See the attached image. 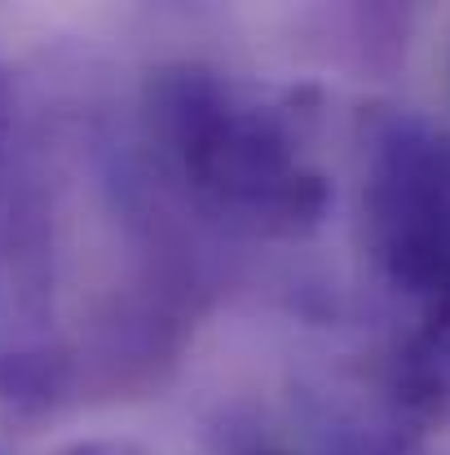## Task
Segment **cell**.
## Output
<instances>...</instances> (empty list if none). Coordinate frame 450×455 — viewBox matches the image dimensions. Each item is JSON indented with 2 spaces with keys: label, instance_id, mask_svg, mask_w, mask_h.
Listing matches in <instances>:
<instances>
[{
  "label": "cell",
  "instance_id": "cell-3",
  "mask_svg": "<svg viewBox=\"0 0 450 455\" xmlns=\"http://www.w3.org/2000/svg\"><path fill=\"white\" fill-rule=\"evenodd\" d=\"M36 138L22 124V102H18V84L9 80V71L0 67V212L13 199V190L22 186V177L36 164Z\"/></svg>",
  "mask_w": 450,
  "mask_h": 455
},
{
  "label": "cell",
  "instance_id": "cell-6",
  "mask_svg": "<svg viewBox=\"0 0 450 455\" xmlns=\"http://www.w3.org/2000/svg\"><path fill=\"white\" fill-rule=\"evenodd\" d=\"M234 455H292V451L279 447V443H248V447H239Z\"/></svg>",
  "mask_w": 450,
  "mask_h": 455
},
{
  "label": "cell",
  "instance_id": "cell-1",
  "mask_svg": "<svg viewBox=\"0 0 450 455\" xmlns=\"http://www.w3.org/2000/svg\"><path fill=\"white\" fill-rule=\"evenodd\" d=\"M318 102L208 62L159 67L142 93L146 168L163 195L243 239H304L331 212Z\"/></svg>",
  "mask_w": 450,
  "mask_h": 455
},
{
  "label": "cell",
  "instance_id": "cell-2",
  "mask_svg": "<svg viewBox=\"0 0 450 455\" xmlns=\"http://www.w3.org/2000/svg\"><path fill=\"white\" fill-rule=\"evenodd\" d=\"M362 248L393 340H450V129L380 111L362 133Z\"/></svg>",
  "mask_w": 450,
  "mask_h": 455
},
{
  "label": "cell",
  "instance_id": "cell-5",
  "mask_svg": "<svg viewBox=\"0 0 450 455\" xmlns=\"http://www.w3.org/2000/svg\"><path fill=\"white\" fill-rule=\"evenodd\" d=\"M58 455H146L138 451L133 443H107V438H98V443H75V447H67V451Z\"/></svg>",
  "mask_w": 450,
  "mask_h": 455
},
{
  "label": "cell",
  "instance_id": "cell-4",
  "mask_svg": "<svg viewBox=\"0 0 450 455\" xmlns=\"http://www.w3.org/2000/svg\"><path fill=\"white\" fill-rule=\"evenodd\" d=\"M313 455H424V447L402 425H375V420H327L318 434Z\"/></svg>",
  "mask_w": 450,
  "mask_h": 455
}]
</instances>
